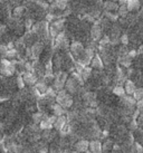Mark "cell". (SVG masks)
<instances>
[{
  "label": "cell",
  "mask_w": 143,
  "mask_h": 153,
  "mask_svg": "<svg viewBox=\"0 0 143 153\" xmlns=\"http://www.w3.org/2000/svg\"><path fill=\"white\" fill-rule=\"evenodd\" d=\"M118 13H120L121 16H123V17H125L126 15H127V7H126L125 4H122V6L120 7V9H118Z\"/></svg>",
  "instance_id": "23"
},
{
  "label": "cell",
  "mask_w": 143,
  "mask_h": 153,
  "mask_svg": "<svg viewBox=\"0 0 143 153\" xmlns=\"http://www.w3.org/2000/svg\"><path fill=\"white\" fill-rule=\"evenodd\" d=\"M130 153H143V146L134 141V143L132 144L130 149Z\"/></svg>",
  "instance_id": "16"
},
{
  "label": "cell",
  "mask_w": 143,
  "mask_h": 153,
  "mask_svg": "<svg viewBox=\"0 0 143 153\" xmlns=\"http://www.w3.org/2000/svg\"><path fill=\"white\" fill-rule=\"evenodd\" d=\"M89 140H80L76 142L75 144V151L77 153H83V152H86V151H89Z\"/></svg>",
  "instance_id": "6"
},
{
  "label": "cell",
  "mask_w": 143,
  "mask_h": 153,
  "mask_svg": "<svg viewBox=\"0 0 143 153\" xmlns=\"http://www.w3.org/2000/svg\"><path fill=\"white\" fill-rule=\"evenodd\" d=\"M121 42H122L124 45H126V44L129 43V39H127V36H126V35H123L122 37H121Z\"/></svg>",
  "instance_id": "28"
},
{
  "label": "cell",
  "mask_w": 143,
  "mask_h": 153,
  "mask_svg": "<svg viewBox=\"0 0 143 153\" xmlns=\"http://www.w3.org/2000/svg\"><path fill=\"white\" fill-rule=\"evenodd\" d=\"M89 151L92 153H103L102 149V142L98 140H92L89 141Z\"/></svg>",
  "instance_id": "8"
},
{
  "label": "cell",
  "mask_w": 143,
  "mask_h": 153,
  "mask_svg": "<svg viewBox=\"0 0 143 153\" xmlns=\"http://www.w3.org/2000/svg\"><path fill=\"white\" fill-rule=\"evenodd\" d=\"M136 110H139L140 112H143V98L136 102Z\"/></svg>",
  "instance_id": "27"
},
{
  "label": "cell",
  "mask_w": 143,
  "mask_h": 153,
  "mask_svg": "<svg viewBox=\"0 0 143 153\" xmlns=\"http://www.w3.org/2000/svg\"><path fill=\"white\" fill-rule=\"evenodd\" d=\"M109 42V39L107 38V37H104V39H102L101 44H102V45H105V44H107Z\"/></svg>",
  "instance_id": "30"
},
{
  "label": "cell",
  "mask_w": 143,
  "mask_h": 153,
  "mask_svg": "<svg viewBox=\"0 0 143 153\" xmlns=\"http://www.w3.org/2000/svg\"><path fill=\"white\" fill-rule=\"evenodd\" d=\"M67 114V111L63 108V107L58 105L57 103L54 104V106H53V110H51V115H54L56 117H59V116H63V115Z\"/></svg>",
  "instance_id": "11"
},
{
  "label": "cell",
  "mask_w": 143,
  "mask_h": 153,
  "mask_svg": "<svg viewBox=\"0 0 143 153\" xmlns=\"http://www.w3.org/2000/svg\"><path fill=\"white\" fill-rule=\"evenodd\" d=\"M0 73L4 76H11L15 73V66L11 63H9L8 60H1L0 65Z\"/></svg>",
  "instance_id": "3"
},
{
  "label": "cell",
  "mask_w": 143,
  "mask_h": 153,
  "mask_svg": "<svg viewBox=\"0 0 143 153\" xmlns=\"http://www.w3.org/2000/svg\"><path fill=\"white\" fill-rule=\"evenodd\" d=\"M48 88H49V87H48V85L45 83V81H44V79H42V81L37 82V83H36V85H35V89H36V92L39 94V96H40V95H42V94L46 93Z\"/></svg>",
  "instance_id": "10"
},
{
  "label": "cell",
  "mask_w": 143,
  "mask_h": 153,
  "mask_svg": "<svg viewBox=\"0 0 143 153\" xmlns=\"http://www.w3.org/2000/svg\"><path fill=\"white\" fill-rule=\"evenodd\" d=\"M63 153H77V152L74 151V150H68V151H64Z\"/></svg>",
  "instance_id": "31"
},
{
  "label": "cell",
  "mask_w": 143,
  "mask_h": 153,
  "mask_svg": "<svg viewBox=\"0 0 143 153\" xmlns=\"http://www.w3.org/2000/svg\"><path fill=\"white\" fill-rule=\"evenodd\" d=\"M92 67L93 68H103V62L98 56H95L92 59Z\"/></svg>",
  "instance_id": "19"
},
{
  "label": "cell",
  "mask_w": 143,
  "mask_h": 153,
  "mask_svg": "<svg viewBox=\"0 0 143 153\" xmlns=\"http://www.w3.org/2000/svg\"><path fill=\"white\" fill-rule=\"evenodd\" d=\"M113 1H118V0H113Z\"/></svg>",
  "instance_id": "33"
},
{
  "label": "cell",
  "mask_w": 143,
  "mask_h": 153,
  "mask_svg": "<svg viewBox=\"0 0 143 153\" xmlns=\"http://www.w3.org/2000/svg\"><path fill=\"white\" fill-rule=\"evenodd\" d=\"M16 55H17L16 51H13V49H9V51L4 54V57H7V58H15Z\"/></svg>",
  "instance_id": "24"
},
{
  "label": "cell",
  "mask_w": 143,
  "mask_h": 153,
  "mask_svg": "<svg viewBox=\"0 0 143 153\" xmlns=\"http://www.w3.org/2000/svg\"><path fill=\"white\" fill-rule=\"evenodd\" d=\"M78 84H80V83L76 81L74 77H69L67 79V82H66V85H65L66 91H67L71 95L72 94H76L78 92Z\"/></svg>",
  "instance_id": "4"
},
{
  "label": "cell",
  "mask_w": 143,
  "mask_h": 153,
  "mask_svg": "<svg viewBox=\"0 0 143 153\" xmlns=\"http://www.w3.org/2000/svg\"><path fill=\"white\" fill-rule=\"evenodd\" d=\"M104 7L107 11H111V10H116L118 8V4H115V2H109V1H106L105 4H104Z\"/></svg>",
  "instance_id": "21"
},
{
  "label": "cell",
  "mask_w": 143,
  "mask_h": 153,
  "mask_svg": "<svg viewBox=\"0 0 143 153\" xmlns=\"http://www.w3.org/2000/svg\"><path fill=\"white\" fill-rule=\"evenodd\" d=\"M66 82H67V74L64 72L58 73L57 76L55 77L54 83H53V88L57 92L63 91L64 86L66 85Z\"/></svg>",
  "instance_id": "2"
},
{
  "label": "cell",
  "mask_w": 143,
  "mask_h": 153,
  "mask_svg": "<svg viewBox=\"0 0 143 153\" xmlns=\"http://www.w3.org/2000/svg\"><path fill=\"white\" fill-rule=\"evenodd\" d=\"M92 74V69L89 67H84V69L80 72V76L83 78V81H87Z\"/></svg>",
  "instance_id": "18"
},
{
  "label": "cell",
  "mask_w": 143,
  "mask_h": 153,
  "mask_svg": "<svg viewBox=\"0 0 143 153\" xmlns=\"http://www.w3.org/2000/svg\"><path fill=\"white\" fill-rule=\"evenodd\" d=\"M126 7H127V10H131V11L139 9L140 7L139 0H127V6Z\"/></svg>",
  "instance_id": "14"
},
{
  "label": "cell",
  "mask_w": 143,
  "mask_h": 153,
  "mask_svg": "<svg viewBox=\"0 0 143 153\" xmlns=\"http://www.w3.org/2000/svg\"><path fill=\"white\" fill-rule=\"evenodd\" d=\"M121 64L124 65V66H130V64H131L130 57H125V56H123L122 58H121Z\"/></svg>",
  "instance_id": "26"
},
{
  "label": "cell",
  "mask_w": 143,
  "mask_h": 153,
  "mask_svg": "<svg viewBox=\"0 0 143 153\" xmlns=\"http://www.w3.org/2000/svg\"><path fill=\"white\" fill-rule=\"evenodd\" d=\"M124 91H125V94L127 96L133 95L135 93V91H136V86L132 81H126L125 85H124Z\"/></svg>",
  "instance_id": "12"
},
{
  "label": "cell",
  "mask_w": 143,
  "mask_h": 153,
  "mask_svg": "<svg viewBox=\"0 0 143 153\" xmlns=\"http://www.w3.org/2000/svg\"><path fill=\"white\" fill-rule=\"evenodd\" d=\"M56 103L67 111V108H71L74 105V100L67 91L63 89V91H59L56 95Z\"/></svg>",
  "instance_id": "1"
},
{
  "label": "cell",
  "mask_w": 143,
  "mask_h": 153,
  "mask_svg": "<svg viewBox=\"0 0 143 153\" xmlns=\"http://www.w3.org/2000/svg\"><path fill=\"white\" fill-rule=\"evenodd\" d=\"M22 79L25 82L27 85H36V83H37V76L35 75L34 73L31 72H26L24 73V75H22Z\"/></svg>",
  "instance_id": "7"
},
{
  "label": "cell",
  "mask_w": 143,
  "mask_h": 153,
  "mask_svg": "<svg viewBox=\"0 0 143 153\" xmlns=\"http://www.w3.org/2000/svg\"><path fill=\"white\" fill-rule=\"evenodd\" d=\"M24 13V8L22 7H17V8L13 10V16L15 17H20Z\"/></svg>",
  "instance_id": "22"
},
{
  "label": "cell",
  "mask_w": 143,
  "mask_h": 153,
  "mask_svg": "<svg viewBox=\"0 0 143 153\" xmlns=\"http://www.w3.org/2000/svg\"><path fill=\"white\" fill-rule=\"evenodd\" d=\"M133 98H134L136 102L140 101V100H142L143 98V87H141V88H136L135 93L133 94Z\"/></svg>",
  "instance_id": "20"
},
{
  "label": "cell",
  "mask_w": 143,
  "mask_h": 153,
  "mask_svg": "<svg viewBox=\"0 0 143 153\" xmlns=\"http://www.w3.org/2000/svg\"><path fill=\"white\" fill-rule=\"evenodd\" d=\"M101 28L98 27L97 25H95L94 27L92 28V37L94 40H97V39L101 37Z\"/></svg>",
  "instance_id": "17"
},
{
  "label": "cell",
  "mask_w": 143,
  "mask_h": 153,
  "mask_svg": "<svg viewBox=\"0 0 143 153\" xmlns=\"http://www.w3.org/2000/svg\"><path fill=\"white\" fill-rule=\"evenodd\" d=\"M106 16L109 18V19H112V20H116V16L115 15H113V13H106Z\"/></svg>",
  "instance_id": "29"
},
{
  "label": "cell",
  "mask_w": 143,
  "mask_h": 153,
  "mask_svg": "<svg viewBox=\"0 0 143 153\" xmlns=\"http://www.w3.org/2000/svg\"><path fill=\"white\" fill-rule=\"evenodd\" d=\"M83 153H92V152H89V151H86V152H83Z\"/></svg>",
  "instance_id": "32"
},
{
  "label": "cell",
  "mask_w": 143,
  "mask_h": 153,
  "mask_svg": "<svg viewBox=\"0 0 143 153\" xmlns=\"http://www.w3.org/2000/svg\"><path fill=\"white\" fill-rule=\"evenodd\" d=\"M71 49H72V53L75 55V57H77V58H80V56L84 54V48H83V46H82V44L80 43H74L72 44L71 46Z\"/></svg>",
  "instance_id": "9"
},
{
  "label": "cell",
  "mask_w": 143,
  "mask_h": 153,
  "mask_svg": "<svg viewBox=\"0 0 143 153\" xmlns=\"http://www.w3.org/2000/svg\"><path fill=\"white\" fill-rule=\"evenodd\" d=\"M68 121H67V116L66 115H63V116H59V117H56V121L54 123V128L56 132H62L64 130V128L67 125Z\"/></svg>",
  "instance_id": "5"
},
{
  "label": "cell",
  "mask_w": 143,
  "mask_h": 153,
  "mask_svg": "<svg viewBox=\"0 0 143 153\" xmlns=\"http://www.w3.org/2000/svg\"><path fill=\"white\" fill-rule=\"evenodd\" d=\"M113 94L118 96L120 98H123L125 96V91H124V87L122 86H115L113 88Z\"/></svg>",
  "instance_id": "15"
},
{
  "label": "cell",
  "mask_w": 143,
  "mask_h": 153,
  "mask_svg": "<svg viewBox=\"0 0 143 153\" xmlns=\"http://www.w3.org/2000/svg\"><path fill=\"white\" fill-rule=\"evenodd\" d=\"M42 51V44L40 43L35 44L34 46L31 47V55L34 56V57H38V56L40 55Z\"/></svg>",
  "instance_id": "13"
},
{
  "label": "cell",
  "mask_w": 143,
  "mask_h": 153,
  "mask_svg": "<svg viewBox=\"0 0 143 153\" xmlns=\"http://www.w3.org/2000/svg\"><path fill=\"white\" fill-rule=\"evenodd\" d=\"M17 87L19 89H22L24 88V86H25V82H24V79H22V76H19L17 78Z\"/></svg>",
  "instance_id": "25"
}]
</instances>
